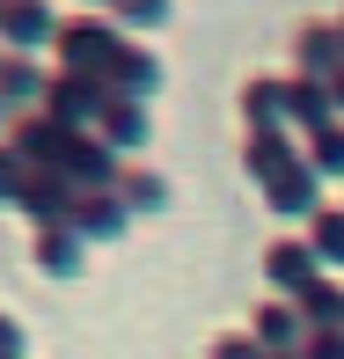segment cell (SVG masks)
Segmentation results:
<instances>
[{"label":"cell","instance_id":"8","mask_svg":"<svg viewBox=\"0 0 344 359\" xmlns=\"http://www.w3.org/2000/svg\"><path fill=\"white\" fill-rule=\"evenodd\" d=\"M74 198H81V191H74L59 169H37V176H29V191H22L29 235H44V227H74Z\"/></svg>","mask_w":344,"mask_h":359},{"label":"cell","instance_id":"13","mask_svg":"<svg viewBox=\"0 0 344 359\" xmlns=\"http://www.w3.org/2000/svg\"><path fill=\"white\" fill-rule=\"evenodd\" d=\"M44 88H52V67H37V59H15L0 67V103H8V118H29V110H44Z\"/></svg>","mask_w":344,"mask_h":359},{"label":"cell","instance_id":"5","mask_svg":"<svg viewBox=\"0 0 344 359\" xmlns=\"http://www.w3.org/2000/svg\"><path fill=\"white\" fill-rule=\"evenodd\" d=\"M286 74L330 88V81L344 74V29H337V22H301V29H293V67H286Z\"/></svg>","mask_w":344,"mask_h":359},{"label":"cell","instance_id":"19","mask_svg":"<svg viewBox=\"0 0 344 359\" xmlns=\"http://www.w3.org/2000/svg\"><path fill=\"white\" fill-rule=\"evenodd\" d=\"M29 176H37V169H29V161L15 154L8 140H0V205H22V191H29Z\"/></svg>","mask_w":344,"mask_h":359},{"label":"cell","instance_id":"9","mask_svg":"<svg viewBox=\"0 0 344 359\" xmlns=\"http://www.w3.org/2000/svg\"><path fill=\"white\" fill-rule=\"evenodd\" d=\"M125 227H132V213H125L118 191H81V198H74V235L88 242V250H103V242H125Z\"/></svg>","mask_w":344,"mask_h":359},{"label":"cell","instance_id":"7","mask_svg":"<svg viewBox=\"0 0 344 359\" xmlns=\"http://www.w3.org/2000/svg\"><path fill=\"white\" fill-rule=\"evenodd\" d=\"M88 133L125 161V154H139V147L154 140V118H146V103H132V95H110V103L95 110V125H88Z\"/></svg>","mask_w":344,"mask_h":359},{"label":"cell","instance_id":"1","mask_svg":"<svg viewBox=\"0 0 344 359\" xmlns=\"http://www.w3.org/2000/svg\"><path fill=\"white\" fill-rule=\"evenodd\" d=\"M125 52V29L110 15H67L59 22V44H52V67L59 74H81V81H103L110 88V67Z\"/></svg>","mask_w":344,"mask_h":359},{"label":"cell","instance_id":"21","mask_svg":"<svg viewBox=\"0 0 344 359\" xmlns=\"http://www.w3.org/2000/svg\"><path fill=\"white\" fill-rule=\"evenodd\" d=\"M205 359H271V352L256 345L249 330H220V337H212V345H205Z\"/></svg>","mask_w":344,"mask_h":359},{"label":"cell","instance_id":"20","mask_svg":"<svg viewBox=\"0 0 344 359\" xmlns=\"http://www.w3.org/2000/svg\"><path fill=\"white\" fill-rule=\"evenodd\" d=\"M110 22L118 29H169V8L161 0H125V8H110Z\"/></svg>","mask_w":344,"mask_h":359},{"label":"cell","instance_id":"17","mask_svg":"<svg viewBox=\"0 0 344 359\" xmlns=\"http://www.w3.org/2000/svg\"><path fill=\"white\" fill-rule=\"evenodd\" d=\"M301 235L315 242V257H322V271H344V205H322V213L308 220Z\"/></svg>","mask_w":344,"mask_h":359},{"label":"cell","instance_id":"15","mask_svg":"<svg viewBox=\"0 0 344 359\" xmlns=\"http://www.w3.org/2000/svg\"><path fill=\"white\" fill-rule=\"evenodd\" d=\"M118 198H125V213H169V198H176V191H169V176H161V169H139V161H125V176H118Z\"/></svg>","mask_w":344,"mask_h":359},{"label":"cell","instance_id":"11","mask_svg":"<svg viewBox=\"0 0 344 359\" xmlns=\"http://www.w3.org/2000/svg\"><path fill=\"white\" fill-rule=\"evenodd\" d=\"M249 337H256L264 352H301V345H308V323H301V308H293V301H271V293H264L256 316H249Z\"/></svg>","mask_w":344,"mask_h":359},{"label":"cell","instance_id":"3","mask_svg":"<svg viewBox=\"0 0 344 359\" xmlns=\"http://www.w3.org/2000/svg\"><path fill=\"white\" fill-rule=\"evenodd\" d=\"M59 22H67L59 8H37V0H0V52H15V59L52 52V44H59Z\"/></svg>","mask_w":344,"mask_h":359},{"label":"cell","instance_id":"26","mask_svg":"<svg viewBox=\"0 0 344 359\" xmlns=\"http://www.w3.org/2000/svg\"><path fill=\"white\" fill-rule=\"evenodd\" d=\"M271 359H301V352H271Z\"/></svg>","mask_w":344,"mask_h":359},{"label":"cell","instance_id":"22","mask_svg":"<svg viewBox=\"0 0 344 359\" xmlns=\"http://www.w3.org/2000/svg\"><path fill=\"white\" fill-rule=\"evenodd\" d=\"M0 359H29V330L8 316V308H0Z\"/></svg>","mask_w":344,"mask_h":359},{"label":"cell","instance_id":"16","mask_svg":"<svg viewBox=\"0 0 344 359\" xmlns=\"http://www.w3.org/2000/svg\"><path fill=\"white\" fill-rule=\"evenodd\" d=\"M293 308H301L308 330H344V286H337V279H315Z\"/></svg>","mask_w":344,"mask_h":359},{"label":"cell","instance_id":"25","mask_svg":"<svg viewBox=\"0 0 344 359\" xmlns=\"http://www.w3.org/2000/svg\"><path fill=\"white\" fill-rule=\"evenodd\" d=\"M8 125H15V118H8V103H0V140H8Z\"/></svg>","mask_w":344,"mask_h":359},{"label":"cell","instance_id":"6","mask_svg":"<svg viewBox=\"0 0 344 359\" xmlns=\"http://www.w3.org/2000/svg\"><path fill=\"white\" fill-rule=\"evenodd\" d=\"M103 103H110V88H103V81H81V74H59V67H52V88H44V118H59L67 133H88Z\"/></svg>","mask_w":344,"mask_h":359},{"label":"cell","instance_id":"18","mask_svg":"<svg viewBox=\"0 0 344 359\" xmlns=\"http://www.w3.org/2000/svg\"><path fill=\"white\" fill-rule=\"evenodd\" d=\"M308 169H315L322 184H330V176L344 184V118H330L322 133H308Z\"/></svg>","mask_w":344,"mask_h":359},{"label":"cell","instance_id":"14","mask_svg":"<svg viewBox=\"0 0 344 359\" xmlns=\"http://www.w3.org/2000/svg\"><path fill=\"white\" fill-rule=\"evenodd\" d=\"M29 257H37V271H52V279H74V271L88 264V242H81L74 227H44V235H29Z\"/></svg>","mask_w":344,"mask_h":359},{"label":"cell","instance_id":"27","mask_svg":"<svg viewBox=\"0 0 344 359\" xmlns=\"http://www.w3.org/2000/svg\"><path fill=\"white\" fill-rule=\"evenodd\" d=\"M0 67H8V52H0Z\"/></svg>","mask_w":344,"mask_h":359},{"label":"cell","instance_id":"2","mask_svg":"<svg viewBox=\"0 0 344 359\" xmlns=\"http://www.w3.org/2000/svg\"><path fill=\"white\" fill-rule=\"evenodd\" d=\"M264 279H271V301H301L315 279H330L315 257V242L308 235H271L264 242Z\"/></svg>","mask_w":344,"mask_h":359},{"label":"cell","instance_id":"4","mask_svg":"<svg viewBox=\"0 0 344 359\" xmlns=\"http://www.w3.org/2000/svg\"><path fill=\"white\" fill-rule=\"evenodd\" d=\"M74 140H81V133H67V125L44 118V110H29V118L8 125V147L29 161V169H67V161H74Z\"/></svg>","mask_w":344,"mask_h":359},{"label":"cell","instance_id":"10","mask_svg":"<svg viewBox=\"0 0 344 359\" xmlns=\"http://www.w3.org/2000/svg\"><path fill=\"white\" fill-rule=\"evenodd\" d=\"M161 81H169V74H161V59L146 52L139 37H125L118 67H110V95H132V103H154V95H161Z\"/></svg>","mask_w":344,"mask_h":359},{"label":"cell","instance_id":"24","mask_svg":"<svg viewBox=\"0 0 344 359\" xmlns=\"http://www.w3.org/2000/svg\"><path fill=\"white\" fill-rule=\"evenodd\" d=\"M330 110H337V118H344V74L330 81Z\"/></svg>","mask_w":344,"mask_h":359},{"label":"cell","instance_id":"12","mask_svg":"<svg viewBox=\"0 0 344 359\" xmlns=\"http://www.w3.org/2000/svg\"><path fill=\"white\" fill-rule=\"evenodd\" d=\"M59 176H67L74 191H118V176H125V161L110 154V147L95 140V133H81V140H74V161H67V169H59Z\"/></svg>","mask_w":344,"mask_h":359},{"label":"cell","instance_id":"28","mask_svg":"<svg viewBox=\"0 0 344 359\" xmlns=\"http://www.w3.org/2000/svg\"><path fill=\"white\" fill-rule=\"evenodd\" d=\"M337 29H344V15H337Z\"/></svg>","mask_w":344,"mask_h":359},{"label":"cell","instance_id":"23","mask_svg":"<svg viewBox=\"0 0 344 359\" xmlns=\"http://www.w3.org/2000/svg\"><path fill=\"white\" fill-rule=\"evenodd\" d=\"M301 359H344V330H308Z\"/></svg>","mask_w":344,"mask_h":359}]
</instances>
